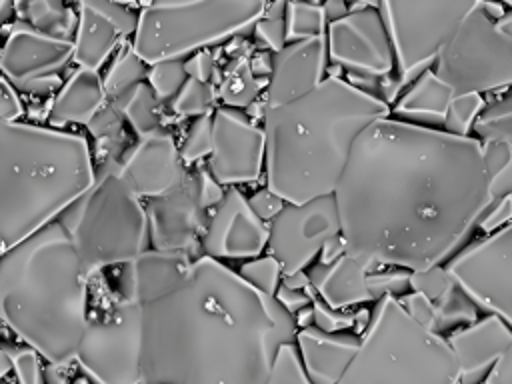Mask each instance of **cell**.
<instances>
[{"mask_svg":"<svg viewBox=\"0 0 512 384\" xmlns=\"http://www.w3.org/2000/svg\"><path fill=\"white\" fill-rule=\"evenodd\" d=\"M98 178L88 140L70 130L0 122L2 252L56 222Z\"/></svg>","mask_w":512,"mask_h":384,"instance_id":"5","label":"cell"},{"mask_svg":"<svg viewBox=\"0 0 512 384\" xmlns=\"http://www.w3.org/2000/svg\"><path fill=\"white\" fill-rule=\"evenodd\" d=\"M186 80H188V74H186L184 60H164V62L152 64L146 78V82L150 84V88L154 90L160 102L174 100L182 90V86L186 84Z\"/></svg>","mask_w":512,"mask_h":384,"instance_id":"34","label":"cell"},{"mask_svg":"<svg viewBox=\"0 0 512 384\" xmlns=\"http://www.w3.org/2000/svg\"><path fill=\"white\" fill-rule=\"evenodd\" d=\"M374 304L360 348L336 384H460L446 336L418 324L394 296Z\"/></svg>","mask_w":512,"mask_h":384,"instance_id":"6","label":"cell"},{"mask_svg":"<svg viewBox=\"0 0 512 384\" xmlns=\"http://www.w3.org/2000/svg\"><path fill=\"white\" fill-rule=\"evenodd\" d=\"M496 26H498L502 32H506V34L512 36V12H506V16H504L500 22H496Z\"/></svg>","mask_w":512,"mask_h":384,"instance_id":"62","label":"cell"},{"mask_svg":"<svg viewBox=\"0 0 512 384\" xmlns=\"http://www.w3.org/2000/svg\"><path fill=\"white\" fill-rule=\"evenodd\" d=\"M326 36L288 42L272 54V70L266 82V106H282L298 100L326 80Z\"/></svg>","mask_w":512,"mask_h":384,"instance_id":"21","label":"cell"},{"mask_svg":"<svg viewBox=\"0 0 512 384\" xmlns=\"http://www.w3.org/2000/svg\"><path fill=\"white\" fill-rule=\"evenodd\" d=\"M510 222H512V194L504 196L496 204H490L482 214V218L478 220V228L486 234H492Z\"/></svg>","mask_w":512,"mask_h":384,"instance_id":"50","label":"cell"},{"mask_svg":"<svg viewBox=\"0 0 512 384\" xmlns=\"http://www.w3.org/2000/svg\"><path fill=\"white\" fill-rule=\"evenodd\" d=\"M328 60L344 68L346 76L384 80L396 68L394 48L378 12V2L328 24Z\"/></svg>","mask_w":512,"mask_h":384,"instance_id":"15","label":"cell"},{"mask_svg":"<svg viewBox=\"0 0 512 384\" xmlns=\"http://www.w3.org/2000/svg\"><path fill=\"white\" fill-rule=\"evenodd\" d=\"M266 164V136L250 114L220 106L212 112V152L208 172L222 186L256 182Z\"/></svg>","mask_w":512,"mask_h":384,"instance_id":"16","label":"cell"},{"mask_svg":"<svg viewBox=\"0 0 512 384\" xmlns=\"http://www.w3.org/2000/svg\"><path fill=\"white\" fill-rule=\"evenodd\" d=\"M268 384H312L302 368L296 344H286L280 348Z\"/></svg>","mask_w":512,"mask_h":384,"instance_id":"41","label":"cell"},{"mask_svg":"<svg viewBox=\"0 0 512 384\" xmlns=\"http://www.w3.org/2000/svg\"><path fill=\"white\" fill-rule=\"evenodd\" d=\"M266 6L262 0L148 2L130 44L148 66L182 60L254 30Z\"/></svg>","mask_w":512,"mask_h":384,"instance_id":"8","label":"cell"},{"mask_svg":"<svg viewBox=\"0 0 512 384\" xmlns=\"http://www.w3.org/2000/svg\"><path fill=\"white\" fill-rule=\"evenodd\" d=\"M458 368L460 384H484L490 370L512 342V328L496 314H488L470 326L450 332Z\"/></svg>","mask_w":512,"mask_h":384,"instance_id":"22","label":"cell"},{"mask_svg":"<svg viewBox=\"0 0 512 384\" xmlns=\"http://www.w3.org/2000/svg\"><path fill=\"white\" fill-rule=\"evenodd\" d=\"M214 100L212 84L198 82L194 78H188L178 96L170 102V108L178 116H194L200 118L204 114H210V106Z\"/></svg>","mask_w":512,"mask_h":384,"instance_id":"37","label":"cell"},{"mask_svg":"<svg viewBox=\"0 0 512 384\" xmlns=\"http://www.w3.org/2000/svg\"><path fill=\"white\" fill-rule=\"evenodd\" d=\"M144 204L152 248L186 252L192 256L196 246H202L210 216L200 204L196 172L186 174L184 182L168 194L144 200Z\"/></svg>","mask_w":512,"mask_h":384,"instance_id":"17","label":"cell"},{"mask_svg":"<svg viewBox=\"0 0 512 384\" xmlns=\"http://www.w3.org/2000/svg\"><path fill=\"white\" fill-rule=\"evenodd\" d=\"M252 32L258 38V42L272 54L280 52L288 44L286 16L284 18H266V16H262Z\"/></svg>","mask_w":512,"mask_h":384,"instance_id":"45","label":"cell"},{"mask_svg":"<svg viewBox=\"0 0 512 384\" xmlns=\"http://www.w3.org/2000/svg\"><path fill=\"white\" fill-rule=\"evenodd\" d=\"M236 272L250 286L258 288L260 292H264L268 296H276V292H278V288L282 284V276H284L280 262L274 256H270V254L246 260Z\"/></svg>","mask_w":512,"mask_h":384,"instance_id":"36","label":"cell"},{"mask_svg":"<svg viewBox=\"0 0 512 384\" xmlns=\"http://www.w3.org/2000/svg\"><path fill=\"white\" fill-rule=\"evenodd\" d=\"M328 20L322 4L286 2V38L288 42L326 36Z\"/></svg>","mask_w":512,"mask_h":384,"instance_id":"32","label":"cell"},{"mask_svg":"<svg viewBox=\"0 0 512 384\" xmlns=\"http://www.w3.org/2000/svg\"><path fill=\"white\" fill-rule=\"evenodd\" d=\"M196 178H198L200 204H202L206 210H208V208H216V206L222 202L224 194H226L224 186L218 184V182L212 178V174L208 172V168L196 170Z\"/></svg>","mask_w":512,"mask_h":384,"instance_id":"52","label":"cell"},{"mask_svg":"<svg viewBox=\"0 0 512 384\" xmlns=\"http://www.w3.org/2000/svg\"><path fill=\"white\" fill-rule=\"evenodd\" d=\"M2 34V78L18 92L34 96H46L62 88L60 74L74 62V40L44 34L20 18L2 28Z\"/></svg>","mask_w":512,"mask_h":384,"instance_id":"13","label":"cell"},{"mask_svg":"<svg viewBox=\"0 0 512 384\" xmlns=\"http://www.w3.org/2000/svg\"><path fill=\"white\" fill-rule=\"evenodd\" d=\"M400 304L404 306V310L422 326H426L428 330L434 328L436 322V304L430 302L424 294L420 292H408L402 298H398Z\"/></svg>","mask_w":512,"mask_h":384,"instance_id":"48","label":"cell"},{"mask_svg":"<svg viewBox=\"0 0 512 384\" xmlns=\"http://www.w3.org/2000/svg\"><path fill=\"white\" fill-rule=\"evenodd\" d=\"M334 198L346 254L370 272L428 270L490 206L482 142L380 118L354 142Z\"/></svg>","mask_w":512,"mask_h":384,"instance_id":"1","label":"cell"},{"mask_svg":"<svg viewBox=\"0 0 512 384\" xmlns=\"http://www.w3.org/2000/svg\"><path fill=\"white\" fill-rule=\"evenodd\" d=\"M480 308L470 300L466 292L454 286L438 304H436V322L432 332L444 336L446 330H454L456 326L464 328L480 320Z\"/></svg>","mask_w":512,"mask_h":384,"instance_id":"33","label":"cell"},{"mask_svg":"<svg viewBox=\"0 0 512 384\" xmlns=\"http://www.w3.org/2000/svg\"><path fill=\"white\" fill-rule=\"evenodd\" d=\"M444 268L480 310L512 328V222L468 244Z\"/></svg>","mask_w":512,"mask_h":384,"instance_id":"12","label":"cell"},{"mask_svg":"<svg viewBox=\"0 0 512 384\" xmlns=\"http://www.w3.org/2000/svg\"><path fill=\"white\" fill-rule=\"evenodd\" d=\"M358 332H324L316 326L296 332L302 368L312 384H336L360 348Z\"/></svg>","mask_w":512,"mask_h":384,"instance_id":"23","label":"cell"},{"mask_svg":"<svg viewBox=\"0 0 512 384\" xmlns=\"http://www.w3.org/2000/svg\"><path fill=\"white\" fill-rule=\"evenodd\" d=\"M112 104L122 112L124 120L138 134V138L162 128V102L156 98L148 82H142L130 94L114 100Z\"/></svg>","mask_w":512,"mask_h":384,"instance_id":"29","label":"cell"},{"mask_svg":"<svg viewBox=\"0 0 512 384\" xmlns=\"http://www.w3.org/2000/svg\"><path fill=\"white\" fill-rule=\"evenodd\" d=\"M474 138L480 142H500L512 146V92L486 104L478 116L474 128Z\"/></svg>","mask_w":512,"mask_h":384,"instance_id":"31","label":"cell"},{"mask_svg":"<svg viewBox=\"0 0 512 384\" xmlns=\"http://www.w3.org/2000/svg\"><path fill=\"white\" fill-rule=\"evenodd\" d=\"M248 204H250V208L256 212V216H258L260 220L268 222V224H270V222L284 210V206H286V202H284L278 194H274L272 190H268L266 186L260 188V190H256V192L248 198Z\"/></svg>","mask_w":512,"mask_h":384,"instance_id":"49","label":"cell"},{"mask_svg":"<svg viewBox=\"0 0 512 384\" xmlns=\"http://www.w3.org/2000/svg\"><path fill=\"white\" fill-rule=\"evenodd\" d=\"M122 112L110 102L106 104L98 116L88 124V130L92 132L94 138H100V140H112L116 136H120L122 132Z\"/></svg>","mask_w":512,"mask_h":384,"instance_id":"47","label":"cell"},{"mask_svg":"<svg viewBox=\"0 0 512 384\" xmlns=\"http://www.w3.org/2000/svg\"><path fill=\"white\" fill-rule=\"evenodd\" d=\"M0 308L6 326L48 364L76 360L90 324L88 278L58 220L2 252Z\"/></svg>","mask_w":512,"mask_h":384,"instance_id":"4","label":"cell"},{"mask_svg":"<svg viewBox=\"0 0 512 384\" xmlns=\"http://www.w3.org/2000/svg\"><path fill=\"white\" fill-rule=\"evenodd\" d=\"M474 6L476 2L472 0L378 2V12L394 48L396 76L402 88L434 68L442 48Z\"/></svg>","mask_w":512,"mask_h":384,"instance_id":"9","label":"cell"},{"mask_svg":"<svg viewBox=\"0 0 512 384\" xmlns=\"http://www.w3.org/2000/svg\"><path fill=\"white\" fill-rule=\"evenodd\" d=\"M484 384H512V342L498 358Z\"/></svg>","mask_w":512,"mask_h":384,"instance_id":"56","label":"cell"},{"mask_svg":"<svg viewBox=\"0 0 512 384\" xmlns=\"http://www.w3.org/2000/svg\"><path fill=\"white\" fill-rule=\"evenodd\" d=\"M388 116L390 104L338 76H326L298 100L266 108V188L286 204L334 194L358 136Z\"/></svg>","mask_w":512,"mask_h":384,"instance_id":"3","label":"cell"},{"mask_svg":"<svg viewBox=\"0 0 512 384\" xmlns=\"http://www.w3.org/2000/svg\"><path fill=\"white\" fill-rule=\"evenodd\" d=\"M484 108H486V102H484L482 94L454 96V100L450 102L442 130H446L448 134H454V136H470V130L474 128V124Z\"/></svg>","mask_w":512,"mask_h":384,"instance_id":"35","label":"cell"},{"mask_svg":"<svg viewBox=\"0 0 512 384\" xmlns=\"http://www.w3.org/2000/svg\"><path fill=\"white\" fill-rule=\"evenodd\" d=\"M282 286L286 288H292V290H308L312 288L310 286V280H308V272H296V274H290V276H284L282 278Z\"/></svg>","mask_w":512,"mask_h":384,"instance_id":"60","label":"cell"},{"mask_svg":"<svg viewBox=\"0 0 512 384\" xmlns=\"http://www.w3.org/2000/svg\"><path fill=\"white\" fill-rule=\"evenodd\" d=\"M104 78L86 68H78L56 92L48 110V126L64 128L68 124H90L108 104Z\"/></svg>","mask_w":512,"mask_h":384,"instance_id":"25","label":"cell"},{"mask_svg":"<svg viewBox=\"0 0 512 384\" xmlns=\"http://www.w3.org/2000/svg\"><path fill=\"white\" fill-rule=\"evenodd\" d=\"M90 4L102 16H106L120 30V34L124 38L134 36L136 28H138V20H140V12H136L134 6H126V4H118V2H110V0H90Z\"/></svg>","mask_w":512,"mask_h":384,"instance_id":"43","label":"cell"},{"mask_svg":"<svg viewBox=\"0 0 512 384\" xmlns=\"http://www.w3.org/2000/svg\"><path fill=\"white\" fill-rule=\"evenodd\" d=\"M120 30L102 16L90 0H80L78 4V26L74 34V62L78 68L98 72L112 52L120 48Z\"/></svg>","mask_w":512,"mask_h":384,"instance_id":"27","label":"cell"},{"mask_svg":"<svg viewBox=\"0 0 512 384\" xmlns=\"http://www.w3.org/2000/svg\"><path fill=\"white\" fill-rule=\"evenodd\" d=\"M452 100V88L444 84L434 74V70H428L408 86V90L396 100L392 110L398 120L442 130Z\"/></svg>","mask_w":512,"mask_h":384,"instance_id":"26","label":"cell"},{"mask_svg":"<svg viewBox=\"0 0 512 384\" xmlns=\"http://www.w3.org/2000/svg\"><path fill=\"white\" fill-rule=\"evenodd\" d=\"M410 286H412V292H420L430 302L438 304L456 286V282L452 280L448 270L438 264V266H432L428 270L412 272L410 274Z\"/></svg>","mask_w":512,"mask_h":384,"instance_id":"40","label":"cell"},{"mask_svg":"<svg viewBox=\"0 0 512 384\" xmlns=\"http://www.w3.org/2000/svg\"><path fill=\"white\" fill-rule=\"evenodd\" d=\"M150 66L134 52L132 44L120 46L108 72L104 74V90L110 102L130 94L136 86L146 82Z\"/></svg>","mask_w":512,"mask_h":384,"instance_id":"30","label":"cell"},{"mask_svg":"<svg viewBox=\"0 0 512 384\" xmlns=\"http://www.w3.org/2000/svg\"><path fill=\"white\" fill-rule=\"evenodd\" d=\"M312 312H314V326L324 332H344L348 328H354V314L344 310H332L320 298H314Z\"/></svg>","mask_w":512,"mask_h":384,"instance_id":"46","label":"cell"},{"mask_svg":"<svg viewBox=\"0 0 512 384\" xmlns=\"http://www.w3.org/2000/svg\"><path fill=\"white\" fill-rule=\"evenodd\" d=\"M2 92H0V122H20V116L24 114L22 100L18 96V90L6 80H0Z\"/></svg>","mask_w":512,"mask_h":384,"instance_id":"51","label":"cell"},{"mask_svg":"<svg viewBox=\"0 0 512 384\" xmlns=\"http://www.w3.org/2000/svg\"><path fill=\"white\" fill-rule=\"evenodd\" d=\"M336 236H340V216L334 194L286 204L270 222L268 254L280 262L284 276H290L308 268Z\"/></svg>","mask_w":512,"mask_h":384,"instance_id":"14","label":"cell"},{"mask_svg":"<svg viewBox=\"0 0 512 384\" xmlns=\"http://www.w3.org/2000/svg\"><path fill=\"white\" fill-rule=\"evenodd\" d=\"M120 168L142 200L168 194L180 186L188 174L180 146L164 126L140 136L120 158Z\"/></svg>","mask_w":512,"mask_h":384,"instance_id":"20","label":"cell"},{"mask_svg":"<svg viewBox=\"0 0 512 384\" xmlns=\"http://www.w3.org/2000/svg\"><path fill=\"white\" fill-rule=\"evenodd\" d=\"M210 152H212V112L196 118L180 144V156L184 164L198 162L210 156Z\"/></svg>","mask_w":512,"mask_h":384,"instance_id":"38","label":"cell"},{"mask_svg":"<svg viewBox=\"0 0 512 384\" xmlns=\"http://www.w3.org/2000/svg\"><path fill=\"white\" fill-rule=\"evenodd\" d=\"M194 260L186 252L148 248L134 260L118 266L120 270L112 282L116 302L148 306L174 294L188 282Z\"/></svg>","mask_w":512,"mask_h":384,"instance_id":"19","label":"cell"},{"mask_svg":"<svg viewBox=\"0 0 512 384\" xmlns=\"http://www.w3.org/2000/svg\"><path fill=\"white\" fill-rule=\"evenodd\" d=\"M250 70L256 78L260 76H270V70H272V52H260L252 58L250 62Z\"/></svg>","mask_w":512,"mask_h":384,"instance_id":"59","label":"cell"},{"mask_svg":"<svg viewBox=\"0 0 512 384\" xmlns=\"http://www.w3.org/2000/svg\"><path fill=\"white\" fill-rule=\"evenodd\" d=\"M270 224L260 220L248 198L236 188H228L222 202L208 218L202 236V254L214 260H252L268 248Z\"/></svg>","mask_w":512,"mask_h":384,"instance_id":"18","label":"cell"},{"mask_svg":"<svg viewBox=\"0 0 512 384\" xmlns=\"http://www.w3.org/2000/svg\"><path fill=\"white\" fill-rule=\"evenodd\" d=\"M432 70L454 96L508 88L512 86V36L486 16L482 2H476Z\"/></svg>","mask_w":512,"mask_h":384,"instance_id":"10","label":"cell"},{"mask_svg":"<svg viewBox=\"0 0 512 384\" xmlns=\"http://www.w3.org/2000/svg\"><path fill=\"white\" fill-rule=\"evenodd\" d=\"M296 332L274 296L200 254L180 290L144 306L140 384H268Z\"/></svg>","mask_w":512,"mask_h":384,"instance_id":"2","label":"cell"},{"mask_svg":"<svg viewBox=\"0 0 512 384\" xmlns=\"http://www.w3.org/2000/svg\"><path fill=\"white\" fill-rule=\"evenodd\" d=\"M342 254H346L344 240H342V236H336V238L328 240L326 246L322 248V252H320V262H322V264H332V262L338 260Z\"/></svg>","mask_w":512,"mask_h":384,"instance_id":"57","label":"cell"},{"mask_svg":"<svg viewBox=\"0 0 512 384\" xmlns=\"http://www.w3.org/2000/svg\"><path fill=\"white\" fill-rule=\"evenodd\" d=\"M38 356L40 354L30 346L10 352L12 372L18 380V384H46Z\"/></svg>","mask_w":512,"mask_h":384,"instance_id":"44","label":"cell"},{"mask_svg":"<svg viewBox=\"0 0 512 384\" xmlns=\"http://www.w3.org/2000/svg\"><path fill=\"white\" fill-rule=\"evenodd\" d=\"M144 306L118 304L110 318L90 320L76 362L92 384H140Z\"/></svg>","mask_w":512,"mask_h":384,"instance_id":"11","label":"cell"},{"mask_svg":"<svg viewBox=\"0 0 512 384\" xmlns=\"http://www.w3.org/2000/svg\"><path fill=\"white\" fill-rule=\"evenodd\" d=\"M410 274L408 270H398V272H368V290L372 294V300L378 302L384 296H394L402 298L412 290L410 286Z\"/></svg>","mask_w":512,"mask_h":384,"instance_id":"42","label":"cell"},{"mask_svg":"<svg viewBox=\"0 0 512 384\" xmlns=\"http://www.w3.org/2000/svg\"><path fill=\"white\" fill-rule=\"evenodd\" d=\"M368 268L352 258L342 254L332 264H314L308 270V280L314 294L332 310H344L348 306L374 302L368 290Z\"/></svg>","mask_w":512,"mask_h":384,"instance_id":"24","label":"cell"},{"mask_svg":"<svg viewBox=\"0 0 512 384\" xmlns=\"http://www.w3.org/2000/svg\"><path fill=\"white\" fill-rule=\"evenodd\" d=\"M20 20L28 22L32 28L56 36L74 40L78 26V10L74 12L68 4L58 0H32L18 4Z\"/></svg>","mask_w":512,"mask_h":384,"instance_id":"28","label":"cell"},{"mask_svg":"<svg viewBox=\"0 0 512 384\" xmlns=\"http://www.w3.org/2000/svg\"><path fill=\"white\" fill-rule=\"evenodd\" d=\"M58 222L70 234L86 278L152 248L146 204L124 178L116 158L98 168L96 184L64 210Z\"/></svg>","mask_w":512,"mask_h":384,"instance_id":"7","label":"cell"},{"mask_svg":"<svg viewBox=\"0 0 512 384\" xmlns=\"http://www.w3.org/2000/svg\"><path fill=\"white\" fill-rule=\"evenodd\" d=\"M184 66H186L188 78H194L198 82H208L210 84V78L214 74V58H212V54L208 50L192 54L188 60H184Z\"/></svg>","mask_w":512,"mask_h":384,"instance_id":"54","label":"cell"},{"mask_svg":"<svg viewBox=\"0 0 512 384\" xmlns=\"http://www.w3.org/2000/svg\"><path fill=\"white\" fill-rule=\"evenodd\" d=\"M258 80L252 70L250 64H244L242 68H236L228 80H226V88H222V98L226 102V106L230 108H246L254 102V98H258Z\"/></svg>","mask_w":512,"mask_h":384,"instance_id":"39","label":"cell"},{"mask_svg":"<svg viewBox=\"0 0 512 384\" xmlns=\"http://www.w3.org/2000/svg\"><path fill=\"white\" fill-rule=\"evenodd\" d=\"M274 298H276L292 316H296L298 312L310 308L316 296H314V290H312V288H308V290H292V288H286V286L280 284V288H278V292H276Z\"/></svg>","mask_w":512,"mask_h":384,"instance_id":"53","label":"cell"},{"mask_svg":"<svg viewBox=\"0 0 512 384\" xmlns=\"http://www.w3.org/2000/svg\"><path fill=\"white\" fill-rule=\"evenodd\" d=\"M482 10L486 12V16L494 22H500L504 16H506V10H504V4H494V2H482Z\"/></svg>","mask_w":512,"mask_h":384,"instance_id":"61","label":"cell"},{"mask_svg":"<svg viewBox=\"0 0 512 384\" xmlns=\"http://www.w3.org/2000/svg\"><path fill=\"white\" fill-rule=\"evenodd\" d=\"M322 8H324V16H326L328 24L348 16V12H350V6L346 2H342V0H330V2L322 4Z\"/></svg>","mask_w":512,"mask_h":384,"instance_id":"58","label":"cell"},{"mask_svg":"<svg viewBox=\"0 0 512 384\" xmlns=\"http://www.w3.org/2000/svg\"><path fill=\"white\" fill-rule=\"evenodd\" d=\"M512 194V156L494 176H490V204Z\"/></svg>","mask_w":512,"mask_h":384,"instance_id":"55","label":"cell"}]
</instances>
